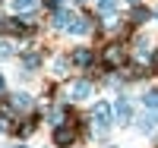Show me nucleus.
I'll use <instances>...</instances> for the list:
<instances>
[{"label":"nucleus","mask_w":158,"mask_h":148,"mask_svg":"<svg viewBox=\"0 0 158 148\" xmlns=\"http://www.w3.org/2000/svg\"><path fill=\"white\" fill-rule=\"evenodd\" d=\"M10 54H13V44L10 41H0V57H10Z\"/></svg>","instance_id":"nucleus-19"},{"label":"nucleus","mask_w":158,"mask_h":148,"mask_svg":"<svg viewBox=\"0 0 158 148\" xmlns=\"http://www.w3.org/2000/svg\"><path fill=\"white\" fill-rule=\"evenodd\" d=\"M89 95H92V85H89V82H73V85H70V98L79 101V98H89Z\"/></svg>","instance_id":"nucleus-5"},{"label":"nucleus","mask_w":158,"mask_h":148,"mask_svg":"<svg viewBox=\"0 0 158 148\" xmlns=\"http://www.w3.org/2000/svg\"><path fill=\"white\" fill-rule=\"evenodd\" d=\"M44 3H48V6H57V0H44Z\"/></svg>","instance_id":"nucleus-20"},{"label":"nucleus","mask_w":158,"mask_h":148,"mask_svg":"<svg viewBox=\"0 0 158 148\" xmlns=\"http://www.w3.org/2000/svg\"><path fill=\"white\" fill-rule=\"evenodd\" d=\"M142 104L146 107H158V91H149V95L142 98Z\"/></svg>","instance_id":"nucleus-14"},{"label":"nucleus","mask_w":158,"mask_h":148,"mask_svg":"<svg viewBox=\"0 0 158 148\" xmlns=\"http://www.w3.org/2000/svg\"><path fill=\"white\" fill-rule=\"evenodd\" d=\"M35 3H38V0H16V10H19V13H25V10H32Z\"/></svg>","instance_id":"nucleus-15"},{"label":"nucleus","mask_w":158,"mask_h":148,"mask_svg":"<svg viewBox=\"0 0 158 148\" xmlns=\"http://www.w3.org/2000/svg\"><path fill=\"white\" fill-rule=\"evenodd\" d=\"M48 120H51L54 126H60V123H63V114H60V110H51V114H48Z\"/></svg>","instance_id":"nucleus-16"},{"label":"nucleus","mask_w":158,"mask_h":148,"mask_svg":"<svg viewBox=\"0 0 158 148\" xmlns=\"http://www.w3.org/2000/svg\"><path fill=\"white\" fill-rule=\"evenodd\" d=\"M19 148H22V145H19Z\"/></svg>","instance_id":"nucleus-25"},{"label":"nucleus","mask_w":158,"mask_h":148,"mask_svg":"<svg viewBox=\"0 0 158 148\" xmlns=\"http://www.w3.org/2000/svg\"><path fill=\"white\" fill-rule=\"evenodd\" d=\"M95 6H98V13H114V0H95Z\"/></svg>","instance_id":"nucleus-13"},{"label":"nucleus","mask_w":158,"mask_h":148,"mask_svg":"<svg viewBox=\"0 0 158 148\" xmlns=\"http://www.w3.org/2000/svg\"><path fill=\"white\" fill-rule=\"evenodd\" d=\"M16 132H19V136H32V132H35V123H25V126H19Z\"/></svg>","instance_id":"nucleus-18"},{"label":"nucleus","mask_w":158,"mask_h":148,"mask_svg":"<svg viewBox=\"0 0 158 148\" xmlns=\"http://www.w3.org/2000/svg\"><path fill=\"white\" fill-rule=\"evenodd\" d=\"M114 114H117V120H120V123H127V120H130V114H133V110H130V101H117L114 104Z\"/></svg>","instance_id":"nucleus-7"},{"label":"nucleus","mask_w":158,"mask_h":148,"mask_svg":"<svg viewBox=\"0 0 158 148\" xmlns=\"http://www.w3.org/2000/svg\"><path fill=\"white\" fill-rule=\"evenodd\" d=\"M38 63H41V60H38V54H29V57H25V66H29V70H35Z\"/></svg>","instance_id":"nucleus-17"},{"label":"nucleus","mask_w":158,"mask_h":148,"mask_svg":"<svg viewBox=\"0 0 158 148\" xmlns=\"http://www.w3.org/2000/svg\"><path fill=\"white\" fill-rule=\"evenodd\" d=\"M149 16H152V13H149L146 6H136V10H133V16H130V19H133V22H149Z\"/></svg>","instance_id":"nucleus-10"},{"label":"nucleus","mask_w":158,"mask_h":148,"mask_svg":"<svg viewBox=\"0 0 158 148\" xmlns=\"http://www.w3.org/2000/svg\"><path fill=\"white\" fill-rule=\"evenodd\" d=\"M0 129H6V120H0Z\"/></svg>","instance_id":"nucleus-22"},{"label":"nucleus","mask_w":158,"mask_h":148,"mask_svg":"<svg viewBox=\"0 0 158 148\" xmlns=\"http://www.w3.org/2000/svg\"><path fill=\"white\" fill-rule=\"evenodd\" d=\"M92 117H95V123H98V129H108L111 126V107L108 104H95V114H92Z\"/></svg>","instance_id":"nucleus-2"},{"label":"nucleus","mask_w":158,"mask_h":148,"mask_svg":"<svg viewBox=\"0 0 158 148\" xmlns=\"http://www.w3.org/2000/svg\"><path fill=\"white\" fill-rule=\"evenodd\" d=\"M54 142L63 148V145H73L76 142V132H73V126H57L54 129Z\"/></svg>","instance_id":"nucleus-3"},{"label":"nucleus","mask_w":158,"mask_h":148,"mask_svg":"<svg viewBox=\"0 0 158 148\" xmlns=\"http://www.w3.org/2000/svg\"><path fill=\"white\" fill-rule=\"evenodd\" d=\"M92 57H95V54H92L89 47H76V50H73V63H79V66H89Z\"/></svg>","instance_id":"nucleus-6"},{"label":"nucleus","mask_w":158,"mask_h":148,"mask_svg":"<svg viewBox=\"0 0 158 148\" xmlns=\"http://www.w3.org/2000/svg\"><path fill=\"white\" fill-rule=\"evenodd\" d=\"M123 57H127V54H123V47H120V44H108V47H104V54H101L104 66H120V63H123Z\"/></svg>","instance_id":"nucleus-1"},{"label":"nucleus","mask_w":158,"mask_h":148,"mask_svg":"<svg viewBox=\"0 0 158 148\" xmlns=\"http://www.w3.org/2000/svg\"><path fill=\"white\" fill-rule=\"evenodd\" d=\"M3 29L13 32V35H19L25 29H32V19H3Z\"/></svg>","instance_id":"nucleus-4"},{"label":"nucleus","mask_w":158,"mask_h":148,"mask_svg":"<svg viewBox=\"0 0 158 148\" xmlns=\"http://www.w3.org/2000/svg\"><path fill=\"white\" fill-rule=\"evenodd\" d=\"M152 63H155V66H158V50H155V57H152Z\"/></svg>","instance_id":"nucleus-21"},{"label":"nucleus","mask_w":158,"mask_h":148,"mask_svg":"<svg viewBox=\"0 0 158 148\" xmlns=\"http://www.w3.org/2000/svg\"><path fill=\"white\" fill-rule=\"evenodd\" d=\"M155 123H158L155 117H142V120H139V129H142V132H152V129H155Z\"/></svg>","instance_id":"nucleus-12"},{"label":"nucleus","mask_w":158,"mask_h":148,"mask_svg":"<svg viewBox=\"0 0 158 148\" xmlns=\"http://www.w3.org/2000/svg\"><path fill=\"white\" fill-rule=\"evenodd\" d=\"M0 91H3V76H0Z\"/></svg>","instance_id":"nucleus-23"},{"label":"nucleus","mask_w":158,"mask_h":148,"mask_svg":"<svg viewBox=\"0 0 158 148\" xmlns=\"http://www.w3.org/2000/svg\"><path fill=\"white\" fill-rule=\"evenodd\" d=\"M92 29V25H89V19H73L70 25H67V32H73V35H85Z\"/></svg>","instance_id":"nucleus-8"},{"label":"nucleus","mask_w":158,"mask_h":148,"mask_svg":"<svg viewBox=\"0 0 158 148\" xmlns=\"http://www.w3.org/2000/svg\"><path fill=\"white\" fill-rule=\"evenodd\" d=\"M70 22H73V16H67V13H54V25H57V29H67Z\"/></svg>","instance_id":"nucleus-11"},{"label":"nucleus","mask_w":158,"mask_h":148,"mask_svg":"<svg viewBox=\"0 0 158 148\" xmlns=\"http://www.w3.org/2000/svg\"><path fill=\"white\" fill-rule=\"evenodd\" d=\"M13 107H19V110H25V107H32V98L25 95V91H19V95H13Z\"/></svg>","instance_id":"nucleus-9"},{"label":"nucleus","mask_w":158,"mask_h":148,"mask_svg":"<svg viewBox=\"0 0 158 148\" xmlns=\"http://www.w3.org/2000/svg\"><path fill=\"white\" fill-rule=\"evenodd\" d=\"M130 3H139V0H130Z\"/></svg>","instance_id":"nucleus-24"}]
</instances>
